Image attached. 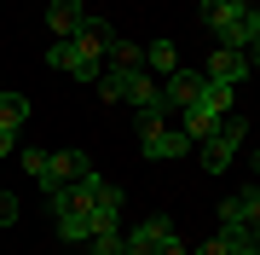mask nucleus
<instances>
[{"instance_id":"nucleus-4","label":"nucleus","mask_w":260,"mask_h":255,"mask_svg":"<svg viewBox=\"0 0 260 255\" xmlns=\"http://www.w3.org/2000/svg\"><path fill=\"white\" fill-rule=\"evenodd\" d=\"M87 168H93V162H87V151H52V157H47V174H41V191L52 197L58 186H75Z\"/></svg>"},{"instance_id":"nucleus-11","label":"nucleus","mask_w":260,"mask_h":255,"mask_svg":"<svg viewBox=\"0 0 260 255\" xmlns=\"http://www.w3.org/2000/svg\"><path fill=\"white\" fill-rule=\"evenodd\" d=\"M58 238H64V244H87V238L99 232V220H93V209H58Z\"/></svg>"},{"instance_id":"nucleus-1","label":"nucleus","mask_w":260,"mask_h":255,"mask_svg":"<svg viewBox=\"0 0 260 255\" xmlns=\"http://www.w3.org/2000/svg\"><path fill=\"white\" fill-rule=\"evenodd\" d=\"M243 139H249V122H243L237 110L220 116V133L203 139V168H208V174H225V168H232V157L243 151Z\"/></svg>"},{"instance_id":"nucleus-2","label":"nucleus","mask_w":260,"mask_h":255,"mask_svg":"<svg viewBox=\"0 0 260 255\" xmlns=\"http://www.w3.org/2000/svg\"><path fill=\"white\" fill-rule=\"evenodd\" d=\"M47 70H58V76H75V81H99V58H87L75 41H52L47 47Z\"/></svg>"},{"instance_id":"nucleus-6","label":"nucleus","mask_w":260,"mask_h":255,"mask_svg":"<svg viewBox=\"0 0 260 255\" xmlns=\"http://www.w3.org/2000/svg\"><path fill=\"white\" fill-rule=\"evenodd\" d=\"M254 220H260V191L254 186H243L220 203V226H254Z\"/></svg>"},{"instance_id":"nucleus-17","label":"nucleus","mask_w":260,"mask_h":255,"mask_svg":"<svg viewBox=\"0 0 260 255\" xmlns=\"http://www.w3.org/2000/svg\"><path fill=\"white\" fill-rule=\"evenodd\" d=\"M87 244H93V255H121V226H99Z\"/></svg>"},{"instance_id":"nucleus-7","label":"nucleus","mask_w":260,"mask_h":255,"mask_svg":"<svg viewBox=\"0 0 260 255\" xmlns=\"http://www.w3.org/2000/svg\"><path fill=\"white\" fill-rule=\"evenodd\" d=\"M220 47H232V52H243V58L254 64V47H260V12H254V6H249V12H243V18L220 35Z\"/></svg>"},{"instance_id":"nucleus-5","label":"nucleus","mask_w":260,"mask_h":255,"mask_svg":"<svg viewBox=\"0 0 260 255\" xmlns=\"http://www.w3.org/2000/svg\"><path fill=\"white\" fill-rule=\"evenodd\" d=\"M203 76H208V81H225V87H237V81H249V58H243V52H232V47H214Z\"/></svg>"},{"instance_id":"nucleus-21","label":"nucleus","mask_w":260,"mask_h":255,"mask_svg":"<svg viewBox=\"0 0 260 255\" xmlns=\"http://www.w3.org/2000/svg\"><path fill=\"white\" fill-rule=\"evenodd\" d=\"M191 255H232V249H225V238H220V232H214V238H203V244H197Z\"/></svg>"},{"instance_id":"nucleus-10","label":"nucleus","mask_w":260,"mask_h":255,"mask_svg":"<svg viewBox=\"0 0 260 255\" xmlns=\"http://www.w3.org/2000/svg\"><path fill=\"white\" fill-rule=\"evenodd\" d=\"M81 23H87V6H81V0H52V6H47V29H52L58 41H70Z\"/></svg>"},{"instance_id":"nucleus-23","label":"nucleus","mask_w":260,"mask_h":255,"mask_svg":"<svg viewBox=\"0 0 260 255\" xmlns=\"http://www.w3.org/2000/svg\"><path fill=\"white\" fill-rule=\"evenodd\" d=\"M232 255H243V249H232Z\"/></svg>"},{"instance_id":"nucleus-9","label":"nucleus","mask_w":260,"mask_h":255,"mask_svg":"<svg viewBox=\"0 0 260 255\" xmlns=\"http://www.w3.org/2000/svg\"><path fill=\"white\" fill-rule=\"evenodd\" d=\"M197 87H203V70H174V76H162V104L168 110H185L197 99Z\"/></svg>"},{"instance_id":"nucleus-22","label":"nucleus","mask_w":260,"mask_h":255,"mask_svg":"<svg viewBox=\"0 0 260 255\" xmlns=\"http://www.w3.org/2000/svg\"><path fill=\"white\" fill-rule=\"evenodd\" d=\"M12 151H18V128L0 122V157H12Z\"/></svg>"},{"instance_id":"nucleus-20","label":"nucleus","mask_w":260,"mask_h":255,"mask_svg":"<svg viewBox=\"0 0 260 255\" xmlns=\"http://www.w3.org/2000/svg\"><path fill=\"white\" fill-rule=\"evenodd\" d=\"M0 226H18V197L12 191H0Z\"/></svg>"},{"instance_id":"nucleus-8","label":"nucleus","mask_w":260,"mask_h":255,"mask_svg":"<svg viewBox=\"0 0 260 255\" xmlns=\"http://www.w3.org/2000/svg\"><path fill=\"white\" fill-rule=\"evenodd\" d=\"M243 12H249V0H203V6H197V18H203L208 35H225Z\"/></svg>"},{"instance_id":"nucleus-12","label":"nucleus","mask_w":260,"mask_h":255,"mask_svg":"<svg viewBox=\"0 0 260 255\" xmlns=\"http://www.w3.org/2000/svg\"><path fill=\"white\" fill-rule=\"evenodd\" d=\"M191 104H203L208 116H232L237 110V87H225V81H208L203 76V87H197V99Z\"/></svg>"},{"instance_id":"nucleus-19","label":"nucleus","mask_w":260,"mask_h":255,"mask_svg":"<svg viewBox=\"0 0 260 255\" xmlns=\"http://www.w3.org/2000/svg\"><path fill=\"white\" fill-rule=\"evenodd\" d=\"M150 255H191V244H185V238H179V226H174L168 238H156V249H150Z\"/></svg>"},{"instance_id":"nucleus-16","label":"nucleus","mask_w":260,"mask_h":255,"mask_svg":"<svg viewBox=\"0 0 260 255\" xmlns=\"http://www.w3.org/2000/svg\"><path fill=\"white\" fill-rule=\"evenodd\" d=\"M0 122H12V128L29 122V99L23 93H0Z\"/></svg>"},{"instance_id":"nucleus-13","label":"nucleus","mask_w":260,"mask_h":255,"mask_svg":"<svg viewBox=\"0 0 260 255\" xmlns=\"http://www.w3.org/2000/svg\"><path fill=\"white\" fill-rule=\"evenodd\" d=\"M145 70H150V76H174V70H179V52H174V41H150V47H145Z\"/></svg>"},{"instance_id":"nucleus-3","label":"nucleus","mask_w":260,"mask_h":255,"mask_svg":"<svg viewBox=\"0 0 260 255\" xmlns=\"http://www.w3.org/2000/svg\"><path fill=\"white\" fill-rule=\"evenodd\" d=\"M139 151H145V162H174V157L191 151V139H185L179 128L156 122V128H139Z\"/></svg>"},{"instance_id":"nucleus-15","label":"nucleus","mask_w":260,"mask_h":255,"mask_svg":"<svg viewBox=\"0 0 260 255\" xmlns=\"http://www.w3.org/2000/svg\"><path fill=\"white\" fill-rule=\"evenodd\" d=\"M220 238H225V249H243V255H260V238H254V226H220Z\"/></svg>"},{"instance_id":"nucleus-14","label":"nucleus","mask_w":260,"mask_h":255,"mask_svg":"<svg viewBox=\"0 0 260 255\" xmlns=\"http://www.w3.org/2000/svg\"><path fill=\"white\" fill-rule=\"evenodd\" d=\"M110 70H145V47H133V41H121V35H110Z\"/></svg>"},{"instance_id":"nucleus-18","label":"nucleus","mask_w":260,"mask_h":255,"mask_svg":"<svg viewBox=\"0 0 260 255\" xmlns=\"http://www.w3.org/2000/svg\"><path fill=\"white\" fill-rule=\"evenodd\" d=\"M47 157H52L47 145H29V151H23L18 162H23V174H35V180H41V174H47Z\"/></svg>"}]
</instances>
